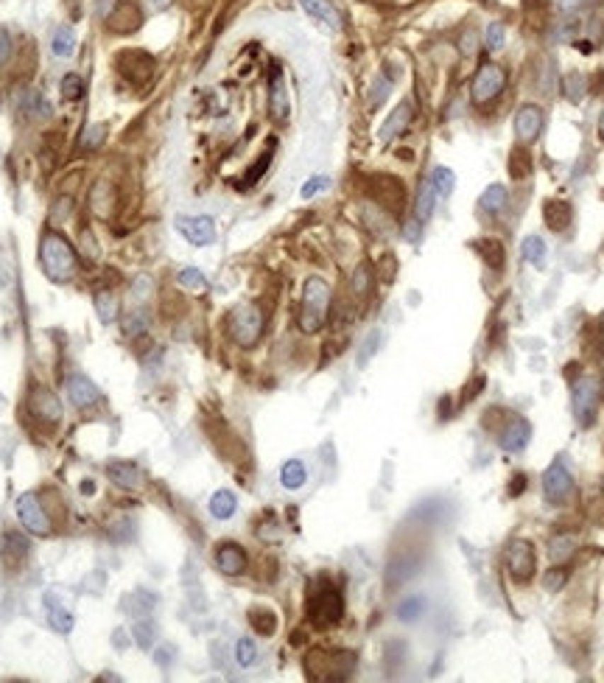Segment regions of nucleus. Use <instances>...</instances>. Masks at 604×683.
I'll return each mask as SVG.
<instances>
[{"instance_id":"nucleus-43","label":"nucleus","mask_w":604,"mask_h":683,"mask_svg":"<svg viewBox=\"0 0 604 683\" xmlns=\"http://www.w3.org/2000/svg\"><path fill=\"white\" fill-rule=\"evenodd\" d=\"M269 163H272V157H269V154H263V157H261V160H258L252 169L246 171V182H249V185H252V182H258V176L269 169Z\"/></svg>"},{"instance_id":"nucleus-36","label":"nucleus","mask_w":604,"mask_h":683,"mask_svg":"<svg viewBox=\"0 0 604 683\" xmlns=\"http://www.w3.org/2000/svg\"><path fill=\"white\" fill-rule=\"evenodd\" d=\"M81 79L76 76V73H67L64 79H62V96L67 98V101H76L79 96H81Z\"/></svg>"},{"instance_id":"nucleus-42","label":"nucleus","mask_w":604,"mask_h":683,"mask_svg":"<svg viewBox=\"0 0 604 683\" xmlns=\"http://www.w3.org/2000/svg\"><path fill=\"white\" fill-rule=\"evenodd\" d=\"M565 580H568V574L562 569H551L543 574V585H546L549 591H559V588L565 585Z\"/></svg>"},{"instance_id":"nucleus-26","label":"nucleus","mask_w":604,"mask_h":683,"mask_svg":"<svg viewBox=\"0 0 604 683\" xmlns=\"http://www.w3.org/2000/svg\"><path fill=\"white\" fill-rule=\"evenodd\" d=\"M249 625L255 627L261 636H272L277 630V616L269 608H252L249 611Z\"/></svg>"},{"instance_id":"nucleus-51","label":"nucleus","mask_w":604,"mask_h":683,"mask_svg":"<svg viewBox=\"0 0 604 683\" xmlns=\"http://www.w3.org/2000/svg\"><path fill=\"white\" fill-rule=\"evenodd\" d=\"M599 135L604 137V113H602V118H599Z\"/></svg>"},{"instance_id":"nucleus-16","label":"nucleus","mask_w":604,"mask_h":683,"mask_svg":"<svg viewBox=\"0 0 604 683\" xmlns=\"http://www.w3.org/2000/svg\"><path fill=\"white\" fill-rule=\"evenodd\" d=\"M300 6L305 9V14H308V17H314L317 23L328 26V28H333V31L341 26V17H338V11H336L333 0H300Z\"/></svg>"},{"instance_id":"nucleus-50","label":"nucleus","mask_w":604,"mask_h":683,"mask_svg":"<svg viewBox=\"0 0 604 683\" xmlns=\"http://www.w3.org/2000/svg\"><path fill=\"white\" fill-rule=\"evenodd\" d=\"M93 487H96V485H93V482H81V493H84V490H87V496H90V493H93Z\"/></svg>"},{"instance_id":"nucleus-28","label":"nucleus","mask_w":604,"mask_h":683,"mask_svg":"<svg viewBox=\"0 0 604 683\" xmlns=\"http://www.w3.org/2000/svg\"><path fill=\"white\" fill-rule=\"evenodd\" d=\"M543 216H546V225H549L551 230H562L571 222V208L562 205V202H549L546 210H543Z\"/></svg>"},{"instance_id":"nucleus-22","label":"nucleus","mask_w":604,"mask_h":683,"mask_svg":"<svg viewBox=\"0 0 604 683\" xmlns=\"http://www.w3.org/2000/svg\"><path fill=\"white\" fill-rule=\"evenodd\" d=\"M520 255L523 261H529L532 266H543L546 264V255H549V247L540 235H526L523 244H520Z\"/></svg>"},{"instance_id":"nucleus-2","label":"nucleus","mask_w":604,"mask_h":683,"mask_svg":"<svg viewBox=\"0 0 604 683\" xmlns=\"http://www.w3.org/2000/svg\"><path fill=\"white\" fill-rule=\"evenodd\" d=\"M330 308V286L322 278H308L302 291V308H300V331L317 334L328 322Z\"/></svg>"},{"instance_id":"nucleus-25","label":"nucleus","mask_w":604,"mask_h":683,"mask_svg":"<svg viewBox=\"0 0 604 683\" xmlns=\"http://www.w3.org/2000/svg\"><path fill=\"white\" fill-rule=\"evenodd\" d=\"M235 507H238V502H235V496H232L229 490H219V493H213V499H210V515L219 518V521L232 518Z\"/></svg>"},{"instance_id":"nucleus-8","label":"nucleus","mask_w":604,"mask_h":683,"mask_svg":"<svg viewBox=\"0 0 604 683\" xmlns=\"http://www.w3.org/2000/svg\"><path fill=\"white\" fill-rule=\"evenodd\" d=\"M571 490H574V479H571V470L565 468V462H562V459L551 462L549 470L543 473V493H546V502H551V504H562V502H568Z\"/></svg>"},{"instance_id":"nucleus-49","label":"nucleus","mask_w":604,"mask_h":683,"mask_svg":"<svg viewBox=\"0 0 604 683\" xmlns=\"http://www.w3.org/2000/svg\"><path fill=\"white\" fill-rule=\"evenodd\" d=\"M576 3H579V0H559V6H562L565 11H571V9H576Z\"/></svg>"},{"instance_id":"nucleus-10","label":"nucleus","mask_w":604,"mask_h":683,"mask_svg":"<svg viewBox=\"0 0 604 683\" xmlns=\"http://www.w3.org/2000/svg\"><path fill=\"white\" fill-rule=\"evenodd\" d=\"M176 230L182 232V238L193 247H207L216 241V225L210 216H179Z\"/></svg>"},{"instance_id":"nucleus-44","label":"nucleus","mask_w":604,"mask_h":683,"mask_svg":"<svg viewBox=\"0 0 604 683\" xmlns=\"http://www.w3.org/2000/svg\"><path fill=\"white\" fill-rule=\"evenodd\" d=\"M118 9V0H96V17L98 20H110Z\"/></svg>"},{"instance_id":"nucleus-11","label":"nucleus","mask_w":604,"mask_h":683,"mask_svg":"<svg viewBox=\"0 0 604 683\" xmlns=\"http://www.w3.org/2000/svg\"><path fill=\"white\" fill-rule=\"evenodd\" d=\"M540 129H543V113H540L535 104H526V107H520V110L515 113V135H518L523 143L537 140Z\"/></svg>"},{"instance_id":"nucleus-24","label":"nucleus","mask_w":604,"mask_h":683,"mask_svg":"<svg viewBox=\"0 0 604 683\" xmlns=\"http://www.w3.org/2000/svg\"><path fill=\"white\" fill-rule=\"evenodd\" d=\"M51 51L59 59H70L76 54V34L70 26H59L54 31V40H51Z\"/></svg>"},{"instance_id":"nucleus-23","label":"nucleus","mask_w":604,"mask_h":683,"mask_svg":"<svg viewBox=\"0 0 604 683\" xmlns=\"http://www.w3.org/2000/svg\"><path fill=\"white\" fill-rule=\"evenodd\" d=\"M305 479H308V470H305V465H302L300 459H288V462L283 465V470H280V485H283L285 490L302 487Z\"/></svg>"},{"instance_id":"nucleus-32","label":"nucleus","mask_w":604,"mask_h":683,"mask_svg":"<svg viewBox=\"0 0 604 683\" xmlns=\"http://www.w3.org/2000/svg\"><path fill=\"white\" fill-rule=\"evenodd\" d=\"M235 661H238L241 667H252V664L258 661V647H255L252 638H241V641L235 644Z\"/></svg>"},{"instance_id":"nucleus-34","label":"nucleus","mask_w":604,"mask_h":683,"mask_svg":"<svg viewBox=\"0 0 604 683\" xmlns=\"http://www.w3.org/2000/svg\"><path fill=\"white\" fill-rule=\"evenodd\" d=\"M48 619H51V627L59 633H70V627H73V616L59 605H48Z\"/></svg>"},{"instance_id":"nucleus-41","label":"nucleus","mask_w":604,"mask_h":683,"mask_svg":"<svg viewBox=\"0 0 604 683\" xmlns=\"http://www.w3.org/2000/svg\"><path fill=\"white\" fill-rule=\"evenodd\" d=\"M389 87H392L389 79H384V76L375 79V84H372V107H381V104H384V98L389 96Z\"/></svg>"},{"instance_id":"nucleus-37","label":"nucleus","mask_w":604,"mask_h":683,"mask_svg":"<svg viewBox=\"0 0 604 683\" xmlns=\"http://www.w3.org/2000/svg\"><path fill=\"white\" fill-rule=\"evenodd\" d=\"M96 305H98V317H101V322H112V320H115V297H112V294L101 291V294L96 297Z\"/></svg>"},{"instance_id":"nucleus-17","label":"nucleus","mask_w":604,"mask_h":683,"mask_svg":"<svg viewBox=\"0 0 604 683\" xmlns=\"http://www.w3.org/2000/svg\"><path fill=\"white\" fill-rule=\"evenodd\" d=\"M31 409H34V414H37L40 420H45V423H59V420H62V403H59L54 393H48V390H37V393L31 395Z\"/></svg>"},{"instance_id":"nucleus-30","label":"nucleus","mask_w":604,"mask_h":683,"mask_svg":"<svg viewBox=\"0 0 604 683\" xmlns=\"http://www.w3.org/2000/svg\"><path fill=\"white\" fill-rule=\"evenodd\" d=\"M571 555H574V538H568V535H557V538H551L549 558L554 560V563H562V560H568Z\"/></svg>"},{"instance_id":"nucleus-14","label":"nucleus","mask_w":604,"mask_h":683,"mask_svg":"<svg viewBox=\"0 0 604 683\" xmlns=\"http://www.w3.org/2000/svg\"><path fill=\"white\" fill-rule=\"evenodd\" d=\"M269 107H272V115L277 120L288 118V90H285V76H283L280 67H275L272 81H269Z\"/></svg>"},{"instance_id":"nucleus-18","label":"nucleus","mask_w":604,"mask_h":683,"mask_svg":"<svg viewBox=\"0 0 604 683\" xmlns=\"http://www.w3.org/2000/svg\"><path fill=\"white\" fill-rule=\"evenodd\" d=\"M107 473H110L112 482L120 485V487H137V485H140V470H137V465H132V462L110 459V462H107Z\"/></svg>"},{"instance_id":"nucleus-33","label":"nucleus","mask_w":604,"mask_h":683,"mask_svg":"<svg viewBox=\"0 0 604 683\" xmlns=\"http://www.w3.org/2000/svg\"><path fill=\"white\" fill-rule=\"evenodd\" d=\"M503 43H506V28H503V23H490L487 26V31H484V45L490 48V51H501L503 48Z\"/></svg>"},{"instance_id":"nucleus-46","label":"nucleus","mask_w":604,"mask_h":683,"mask_svg":"<svg viewBox=\"0 0 604 683\" xmlns=\"http://www.w3.org/2000/svg\"><path fill=\"white\" fill-rule=\"evenodd\" d=\"M11 57V37L6 28H0V64H6Z\"/></svg>"},{"instance_id":"nucleus-31","label":"nucleus","mask_w":604,"mask_h":683,"mask_svg":"<svg viewBox=\"0 0 604 683\" xmlns=\"http://www.w3.org/2000/svg\"><path fill=\"white\" fill-rule=\"evenodd\" d=\"M176 281H179V286H185V288H193V291H205V288H207V278H205V275H202L199 269H193V266H185V269H179Z\"/></svg>"},{"instance_id":"nucleus-27","label":"nucleus","mask_w":604,"mask_h":683,"mask_svg":"<svg viewBox=\"0 0 604 683\" xmlns=\"http://www.w3.org/2000/svg\"><path fill=\"white\" fill-rule=\"evenodd\" d=\"M428 179H431V185H434L437 196H450L453 188H456V174L450 169H445V166H437V169L431 171Z\"/></svg>"},{"instance_id":"nucleus-40","label":"nucleus","mask_w":604,"mask_h":683,"mask_svg":"<svg viewBox=\"0 0 604 683\" xmlns=\"http://www.w3.org/2000/svg\"><path fill=\"white\" fill-rule=\"evenodd\" d=\"M104 135H107V126H104V123H96V126H90V129L84 132L81 146H84V149H96V146L104 140Z\"/></svg>"},{"instance_id":"nucleus-35","label":"nucleus","mask_w":604,"mask_h":683,"mask_svg":"<svg viewBox=\"0 0 604 683\" xmlns=\"http://www.w3.org/2000/svg\"><path fill=\"white\" fill-rule=\"evenodd\" d=\"M123 328H126L129 337H140V334L149 328V317H146L143 311H132V314L123 320Z\"/></svg>"},{"instance_id":"nucleus-3","label":"nucleus","mask_w":604,"mask_h":683,"mask_svg":"<svg viewBox=\"0 0 604 683\" xmlns=\"http://www.w3.org/2000/svg\"><path fill=\"white\" fill-rule=\"evenodd\" d=\"M263 334V314L255 303H241L232 308L229 314V337L241 347H252L258 344Z\"/></svg>"},{"instance_id":"nucleus-45","label":"nucleus","mask_w":604,"mask_h":683,"mask_svg":"<svg viewBox=\"0 0 604 683\" xmlns=\"http://www.w3.org/2000/svg\"><path fill=\"white\" fill-rule=\"evenodd\" d=\"M353 288H355L358 294H367V288H370V275H367L364 266H358V272H355V278H353Z\"/></svg>"},{"instance_id":"nucleus-7","label":"nucleus","mask_w":604,"mask_h":683,"mask_svg":"<svg viewBox=\"0 0 604 683\" xmlns=\"http://www.w3.org/2000/svg\"><path fill=\"white\" fill-rule=\"evenodd\" d=\"M503 87H506V73H503V67H498V64H482L479 73H476V79H473V90H470L473 104H487V101H493Z\"/></svg>"},{"instance_id":"nucleus-5","label":"nucleus","mask_w":604,"mask_h":683,"mask_svg":"<svg viewBox=\"0 0 604 683\" xmlns=\"http://www.w3.org/2000/svg\"><path fill=\"white\" fill-rule=\"evenodd\" d=\"M344 614V599L336 588H322L311 597V605H308V619L317 627H330L336 625Z\"/></svg>"},{"instance_id":"nucleus-15","label":"nucleus","mask_w":604,"mask_h":683,"mask_svg":"<svg viewBox=\"0 0 604 683\" xmlns=\"http://www.w3.org/2000/svg\"><path fill=\"white\" fill-rule=\"evenodd\" d=\"M67 395H70V400L76 403V406H93L96 400L101 398V393H98V387L90 381V378H84V376H70V381H67Z\"/></svg>"},{"instance_id":"nucleus-47","label":"nucleus","mask_w":604,"mask_h":683,"mask_svg":"<svg viewBox=\"0 0 604 683\" xmlns=\"http://www.w3.org/2000/svg\"><path fill=\"white\" fill-rule=\"evenodd\" d=\"M168 6H171V0H146V9H149L152 14H160Z\"/></svg>"},{"instance_id":"nucleus-29","label":"nucleus","mask_w":604,"mask_h":683,"mask_svg":"<svg viewBox=\"0 0 604 683\" xmlns=\"http://www.w3.org/2000/svg\"><path fill=\"white\" fill-rule=\"evenodd\" d=\"M423 611H426V599L423 597H409L406 602L397 605V619L400 622H414V619L423 616Z\"/></svg>"},{"instance_id":"nucleus-20","label":"nucleus","mask_w":604,"mask_h":683,"mask_svg":"<svg viewBox=\"0 0 604 683\" xmlns=\"http://www.w3.org/2000/svg\"><path fill=\"white\" fill-rule=\"evenodd\" d=\"M479 205H482L484 213L498 216V213L506 210V205H509V193H506V188H503L501 182H498V185H487L484 193H482V199H479Z\"/></svg>"},{"instance_id":"nucleus-48","label":"nucleus","mask_w":604,"mask_h":683,"mask_svg":"<svg viewBox=\"0 0 604 683\" xmlns=\"http://www.w3.org/2000/svg\"><path fill=\"white\" fill-rule=\"evenodd\" d=\"M473 51H476V34H473V37L467 34V37H465V45H462V54H473Z\"/></svg>"},{"instance_id":"nucleus-1","label":"nucleus","mask_w":604,"mask_h":683,"mask_svg":"<svg viewBox=\"0 0 604 683\" xmlns=\"http://www.w3.org/2000/svg\"><path fill=\"white\" fill-rule=\"evenodd\" d=\"M40 264L45 269V275L56 281V283H64L76 275V252L73 247L67 244L64 235L59 232H45L42 235V244H40Z\"/></svg>"},{"instance_id":"nucleus-4","label":"nucleus","mask_w":604,"mask_h":683,"mask_svg":"<svg viewBox=\"0 0 604 683\" xmlns=\"http://www.w3.org/2000/svg\"><path fill=\"white\" fill-rule=\"evenodd\" d=\"M599 398H602V381L596 376L579 378L574 384V417L582 429H588L596 420V409H599Z\"/></svg>"},{"instance_id":"nucleus-38","label":"nucleus","mask_w":604,"mask_h":683,"mask_svg":"<svg viewBox=\"0 0 604 683\" xmlns=\"http://www.w3.org/2000/svg\"><path fill=\"white\" fill-rule=\"evenodd\" d=\"M378 344H381V334H378V331H372V334L367 337V342L361 344V350H358V367H364V364L372 359V353L378 350Z\"/></svg>"},{"instance_id":"nucleus-9","label":"nucleus","mask_w":604,"mask_h":683,"mask_svg":"<svg viewBox=\"0 0 604 683\" xmlns=\"http://www.w3.org/2000/svg\"><path fill=\"white\" fill-rule=\"evenodd\" d=\"M506 566L509 574L518 580V582H526L535 577V546L523 538L512 541L509 549H506Z\"/></svg>"},{"instance_id":"nucleus-6","label":"nucleus","mask_w":604,"mask_h":683,"mask_svg":"<svg viewBox=\"0 0 604 683\" xmlns=\"http://www.w3.org/2000/svg\"><path fill=\"white\" fill-rule=\"evenodd\" d=\"M17 515L23 521V526L31 532V535H51V515L45 512V507L40 504V499L34 493H23L17 499Z\"/></svg>"},{"instance_id":"nucleus-13","label":"nucleus","mask_w":604,"mask_h":683,"mask_svg":"<svg viewBox=\"0 0 604 683\" xmlns=\"http://www.w3.org/2000/svg\"><path fill=\"white\" fill-rule=\"evenodd\" d=\"M532 440V426L526 420H512L503 431H501V448L515 454V451H523Z\"/></svg>"},{"instance_id":"nucleus-39","label":"nucleus","mask_w":604,"mask_h":683,"mask_svg":"<svg viewBox=\"0 0 604 683\" xmlns=\"http://www.w3.org/2000/svg\"><path fill=\"white\" fill-rule=\"evenodd\" d=\"M325 188H330V176H311V179L302 185L300 196H302V199H311V196H317V193L325 191Z\"/></svg>"},{"instance_id":"nucleus-19","label":"nucleus","mask_w":604,"mask_h":683,"mask_svg":"<svg viewBox=\"0 0 604 683\" xmlns=\"http://www.w3.org/2000/svg\"><path fill=\"white\" fill-rule=\"evenodd\" d=\"M409 120H411V104H406V101H403V104H400L394 113L386 118L384 126H381V140H384V143H389L392 137H397V135H400V132L409 126Z\"/></svg>"},{"instance_id":"nucleus-12","label":"nucleus","mask_w":604,"mask_h":683,"mask_svg":"<svg viewBox=\"0 0 604 683\" xmlns=\"http://www.w3.org/2000/svg\"><path fill=\"white\" fill-rule=\"evenodd\" d=\"M216 566L227 577H238L241 571L246 569V552L238 543H224L216 552Z\"/></svg>"},{"instance_id":"nucleus-21","label":"nucleus","mask_w":604,"mask_h":683,"mask_svg":"<svg viewBox=\"0 0 604 683\" xmlns=\"http://www.w3.org/2000/svg\"><path fill=\"white\" fill-rule=\"evenodd\" d=\"M434 208H437V191L431 185V179H426L420 185V193H417V205H414V213H417V222H428L434 216Z\"/></svg>"}]
</instances>
